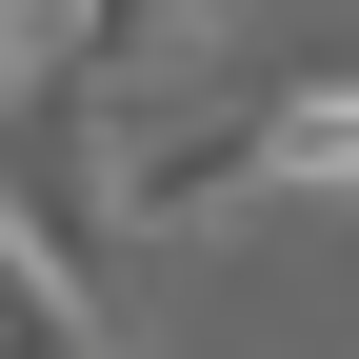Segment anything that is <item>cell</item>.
Returning a JSON list of instances; mask_svg holds the SVG:
<instances>
[{"mask_svg": "<svg viewBox=\"0 0 359 359\" xmlns=\"http://www.w3.org/2000/svg\"><path fill=\"white\" fill-rule=\"evenodd\" d=\"M259 200V100H120L100 120V240H219Z\"/></svg>", "mask_w": 359, "mask_h": 359, "instance_id": "1", "label": "cell"}, {"mask_svg": "<svg viewBox=\"0 0 359 359\" xmlns=\"http://www.w3.org/2000/svg\"><path fill=\"white\" fill-rule=\"evenodd\" d=\"M219 20H240V0H60V80H80V100H140V80L200 100Z\"/></svg>", "mask_w": 359, "mask_h": 359, "instance_id": "2", "label": "cell"}, {"mask_svg": "<svg viewBox=\"0 0 359 359\" xmlns=\"http://www.w3.org/2000/svg\"><path fill=\"white\" fill-rule=\"evenodd\" d=\"M0 359H120V299L80 280L20 200H0Z\"/></svg>", "mask_w": 359, "mask_h": 359, "instance_id": "3", "label": "cell"}, {"mask_svg": "<svg viewBox=\"0 0 359 359\" xmlns=\"http://www.w3.org/2000/svg\"><path fill=\"white\" fill-rule=\"evenodd\" d=\"M259 200H359V60L259 100Z\"/></svg>", "mask_w": 359, "mask_h": 359, "instance_id": "4", "label": "cell"}, {"mask_svg": "<svg viewBox=\"0 0 359 359\" xmlns=\"http://www.w3.org/2000/svg\"><path fill=\"white\" fill-rule=\"evenodd\" d=\"M60 80V0H0V100H40Z\"/></svg>", "mask_w": 359, "mask_h": 359, "instance_id": "5", "label": "cell"}]
</instances>
